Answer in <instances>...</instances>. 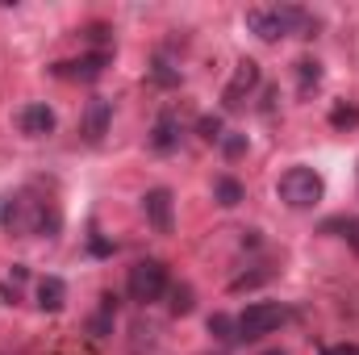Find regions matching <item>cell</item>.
Here are the masks:
<instances>
[{
  "mask_svg": "<svg viewBox=\"0 0 359 355\" xmlns=\"http://www.w3.org/2000/svg\"><path fill=\"white\" fill-rule=\"evenodd\" d=\"M0 301H4V305H17V288H8V284H0Z\"/></svg>",
  "mask_w": 359,
  "mask_h": 355,
  "instance_id": "d4e9b609",
  "label": "cell"
},
{
  "mask_svg": "<svg viewBox=\"0 0 359 355\" xmlns=\"http://www.w3.org/2000/svg\"><path fill=\"white\" fill-rule=\"evenodd\" d=\"M151 80H155V84H163V88H176L180 72L168 63V59H155V63H151Z\"/></svg>",
  "mask_w": 359,
  "mask_h": 355,
  "instance_id": "d6986e66",
  "label": "cell"
},
{
  "mask_svg": "<svg viewBox=\"0 0 359 355\" xmlns=\"http://www.w3.org/2000/svg\"><path fill=\"white\" fill-rule=\"evenodd\" d=\"M322 355H359V343H334V347H322Z\"/></svg>",
  "mask_w": 359,
  "mask_h": 355,
  "instance_id": "cb8c5ba5",
  "label": "cell"
},
{
  "mask_svg": "<svg viewBox=\"0 0 359 355\" xmlns=\"http://www.w3.org/2000/svg\"><path fill=\"white\" fill-rule=\"evenodd\" d=\"M0 226H4L8 234H17V239H34V234H46V239H50V234H59L63 217H59V209H55L50 201H38V196L21 192V196H8V201H4Z\"/></svg>",
  "mask_w": 359,
  "mask_h": 355,
  "instance_id": "6da1fadb",
  "label": "cell"
},
{
  "mask_svg": "<svg viewBox=\"0 0 359 355\" xmlns=\"http://www.w3.org/2000/svg\"><path fill=\"white\" fill-rule=\"evenodd\" d=\"M104 63H109V51H92V55H80V59H67V63H55V76H63V80H96L100 72H104Z\"/></svg>",
  "mask_w": 359,
  "mask_h": 355,
  "instance_id": "52a82bcc",
  "label": "cell"
},
{
  "mask_svg": "<svg viewBox=\"0 0 359 355\" xmlns=\"http://www.w3.org/2000/svg\"><path fill=\"white\" fill-rule=\"evenodd\" d=\"M172 192L168 188H151L147 196H142V213H147V222L159 230V234H172V226H176V217H172Z\"/></svg>",
  "mask_w": 359,
  "mask_h": 355,
  "instance_id": "8992f818",
  "label": "cell"
},
{
  "mask_svg": "<svg viewBox=\"0 0 359 355\" xmlns=\"http://www.w3.org/2000/svg\"><path fill=\"white\" fill-rule=\"evenodd\" d=\"M268 280H271V267L243 272V276H234V280H230V293H251V288H259V284H268Z\"/></svg>",
  "mask_w": 359,
  "mask_h": 355,
  "instance_id": "ac0fdd59",
  "label": "cell"
},
{
  "mask_svg": "<svg viewBox=\"0 0 359 355\" xmlns=\"http://www.w3.org/2000/svg\"><path fill=\"white\" fill-rule=\"evenodd\" d=\"M63 305H67V284H63L59 276H42V280H38V309L59 314Z\"/></svg>",
  "mask_w": 359,
  "mask_h": 355,
  "instance_id": "7c38bea8",
  "label": "cell"
},
{
  "mask_svg": "<svg viewBox=\"0 0 359 355\" xmlns=\"http://www.w3.org/2000/svg\"><path fill=\"white\" fill-rule=\"evenodd\" d=\"M192 305H196V301H192V288H188V284H176V288H172V314H176V318H188Z\"/></svg>",
  "mask_w": 359,
  "mask_h": 355,
  "instance_id": "ffe728a7",
  "label": "cell"
},
{
  "mask_svg": "<svg viewBox=\"0 0 359 355\" xmlns=\"http://www.w3.org/2000/svg\"><path fill=\"white\" fill-rule=\"evenodd\" d=\"M209 335L222 339V343H234V339H238V318H230V314H213V318H209Z\"/></svg>",
  "mask_w": 359,
  "mask_h": 355,
  "instance_id": "e0dca14e",
  "label": "cell"
},
{
  "mask_svg": "<svg viewBox=\"0 0 359 355\" xmlns=\"http://www.w3.org/2000/svg\"><path fill=\"white\" fill-rule=\"evenodd\" d=\"M297 84H301V96H309V92L322 84V63L318 59H301L297 63Z\"/></svg>",
  "mask_w": 359,
  "mask_h": 355,
  "instance_id": "9a60e30c",
  "label": "cell"
},
{
  "mask_svg": "<svg viewBox=\"0 0 359 355\" xmlns=\"http://www.w3.org/2000/svg\"><path fill=\"white\" fill-rule=\"evenodd\" d=\"M17 126H21V134H29V138H46V134L55 130V113H50V105L34 100V105H25V109L17 113Z\"/></svg>",
  "mask_w": 359,
  "mask_h": 355,
  "instance_id": "ba28073f",
  "label": "cell"
},
{
  "mask_svg": "<svg viewBox=\"0 0 359 355\" xmlns=\"http://www.w3.org/2000/svg\"><path fill=\"white\" fill-rule=\"evenodd\" d=\"M255 88H259V63H255V59H243V63L234 67V80L222 92V105H226V109H238Z\"/></svg>",
  "mask_w": 359,
  "mask_h": 355,
  "instance_id": "5b68a950",
  "label": "cell"
},
{
  "mask_svg": "<svg viewBox=\"0 0 359 355\" xmlns=\"http://www.w3.org/2000/svg\"><path fill=\"white\" fill-rule=\"evenodd\" d=\"M284 318H288L284 305H276V301H255V305H247L243 318H238V339H243V343H255V339L271 335Z\"/></svg>",
  "mask_w": 359,
  "mask_h": 355,
  "instance_id": "277c9868",
  "label": "cell"
},
{
  "mask_svg": "<svg viewBox=\"0 0 359 355\" xmlns=\"http://www.w3.org/2000/svg\"><path fill=\"white\" fill-rule=\"evenodd\" d=\"M126 288H130V297H134V301L151 305V301H159V297L168 293V267L159 264V260H138V264L130 267Z\"/></svg>",
  "mask_w": 359,
  "mask_h": 355,
  "instance_id": "3957f363",
  "label": "cell"
},
{
  "mask_svg": "<svg viewBox=\"0 0 359 355\" xmlns=\"http://www.w3.org/2000/svg\"><path fill=\"white\" fill-rule=\"evenodd\" d=\"M330 126H334V130H355V126H359V105L339 100V105L330 109Z\"/></svg>",
  "mask_w": 359,
  "mask_h": 355,
  "instance_id": "2e32d148",
  "label": "cell"
},
{
  "mask_svg": "<svg viewBox=\"0 0 359 355\" xmlns=\"http://www.w3.org/2000/svg\"><path fill=\"white\" fill-rule=\"evenodd\" d=\"M222 151H226V159H238V155L247 151V134H230V138H222Z\"/></svg>",
  "mask_w": 359,
  "mask_h": 355,
  "instance_id": "7402d4cb",
  "label": "cell"
},
{
  "mask_svg": "<svg viewBox=\"0 0 359 355\" xmlns=\"http://www.w3.org/2000/svg\"><path fill=\"white\" fill-rule=\"evenodd\" d=\"M109 117H113V105H109L104 96L88 100V113H84V138H88V142H100V138L109 134Z\"/></svg>",
  "mask_w": 359,
  "mask_h": 355,
  "instance_id": "30bf717a",
  "label": "cell"
},
{
  "mask_svg": "<svg viewBox=\"0 0 359 355\" xmlns=\"http://www.w3.org/2000/svg\"><path fill=\"white\" fill-rule=\"evenodd\" d=\"M92 251H96V255H113V247H109L104 239H92Z\"/></svg>",
  "mask_w": 359,
  "mask_h": 355,
  "instance_id": "484cf974",
  "label": "cell"
},
{
  "mask_svg": "<svg viewBox=\"0 0 359 355\" xmlns=\"http://www.w3.org/2000/svg\"><path fill=\"white\" fill-rule=\"evenodd\" d=\"M84 38H88V42H100V51H109V46H104V42H109V25H88Z\"/></svg>",
  "mask_w": 359,
  "mask_h": 355,
  "instance_id": "603a6c76",
  "label": "cell"
},
{
  "mask_svg": "<svg viewBox=\"0 0 359 355\" xmlns=\"http://www.w3.org/2000/svg\"><path fill=\"white\" fill-rule=\"evenodd\" d=\"M276 192H280V201L288 205V209H313L318 201H322V192H326V184L322 176L313 172V168H288L280 184H276Z\"/></svg>",
  "mask_w": 359,
  "mask_h": 355,
  "instance_id": "7a4b0ae2",
  "label": "cell"
},
{
  "mask_svg": "<svg viewBox=\"0 0 359 355\" xmlns=\"http://www.w3.org/2000/svg\"><path fill=\"white\" fill-rule=\"evenodd\" d=\"M247 29H251L255 38H264V42L284 38V25H280V13H276V8H251V13H247Z\"/></svg>",
  "mask_w": 359,
  "mask_h": 355,
  "instance_id": "8fae6325",
  "label": "cell"
},
{
  "mask_svg": "<svg viewBox=\"0 0 359 355\" xmlns=\"http://www.w3.org/2000/svg\"><path fill=\"white\" fill-rule=\"evenodd\" d=\"M243 196H247V188H243L234 176H217V180H213V201H217L222 209H234V205H243Z\"/></svg>",
  "mask_w": 359,
  "mask_h": 355,
  "instance_id": "4fadbf2b",
  "label": "cell"
},
{
  "mask_svg": "<svg viewBox=\"0 0 359 355\" xmlns=\"http://www.w3.org/2000/svg\"><path fill=\"white\" fill-rule=\"evenodd\" d=\"M334 230L359 251V217H326L322 222V234H334Z\"/></svg>",
  "mask_w": 359,
  "mask_h": 355,
  "instance_id": "5bb4252c",
  "label": "cell"
},
{
  "mask_svg": "<svg viewBox=\"0 0 359 355\" xmlns=\"http://www.w3.org/2000/svg\"><path fill=\"white\" fill-rule=\"evenodd\" d=\"M264 355H288V351H280V347H276V351H264Z\"/></svg>",
  "mask_w": 359,
  "mask_h": 355,
  "instance_id": "4316f807",
  "label": "cell"
},
{
  "mask_svg": "<svg viewBox=\"0 0 359 355\" xmlns=\"http://www.w3.org/2000/svg\"><path fill=\"white\" fill-rule=\"evenodd\" d=\"M176 147H180V121H176V113H159V117H155V126H151V151L172 155Z\"/></svg>",
  "mask_w": 359,
  "mask_h": 355,
  "instance_id": "9c48e42d",
  "label": "cell"
},
{
  "mask_svg": "<svg viewBox=\"0 0 359 355\" xmlns=\"http://www.w3.org/2000/svg\"><path fill=\"white\" fill-rule=\"evenodd\" d=\"M196 130H201V138H205V142H222V138H226L222 117H213V113H205V117L196 121Z\"/></svg>",
  "mask_w": 359,
  "mask_h": 355,
  "instance_id": "44dd1931",
  "label": "cell"
}]
</instances>
